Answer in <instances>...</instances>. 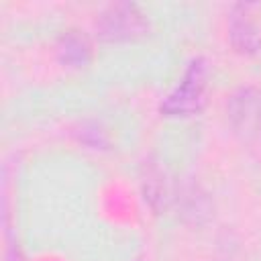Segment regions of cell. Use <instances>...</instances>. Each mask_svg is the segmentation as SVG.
I'll list each match as a JSON object with an SVG mask.
<instances>
[{
    "label": "cell",
    "instance_id": "obj_1",
    "mask_svg": "<svg viewBox=\"0 0 261 261\" xmlns=\"http://www.w3.org/2000/svg\"><path fill=\"white\" fill-rule=\"evenodd\" d=\"M210 84V65L204 57H194L186 71L181 82L161 100L159 110L165 116H192L198 114L206 104Z\"/></svg>",
    "mask_w": 261,
    "mask_h": 261
},
{
    "label": "cell",
    "instance_id": "obj_2",
    "mask_svg": "<svg viewBox=\"0 0 261 261\" xmlns=\"http://www.w3.org/2000/svg\"><path fill=\"white\" fill-rule=\"evenodd\" d=\"M96 33L106 43H126L149 33L145 12L133 2H114L96 18Z\"/></svg>",
    "mask_w": 261,
    "mask_h": 261
},
{
    "label": "cell",
    "instance_id": "obj_3",
    "mask_svg": "<svg viewBox=\"0 0 261 261\" xmlns=\"http://www.w3.org/2000/svg\"><path fill=\"white\" fill-rule=\"evenodd\" d=\"M228 122L243 143L261 149V94L255 88H241L228 102Z\"/></svg>",
    "mask_w": 261,
    "mask_h": 261
},
{
    "label": "cell",
    "instance_id": "obj_4",
    "mask_svg": "<svg viewBox=\"0 0 261 261\" xmlns=\"http://www.w3.org/2000/svg\"><path fill=\"white\" fill-rule=\"evenodd\" d=\"M228 39L239 53L251 55L261 51V0L232 6L228 16Z\"/></svg>",
    "mask_w": 261,
    "mask_h": 261
},
{
    "label": "cell",
    "instance_id": "obj_5",
    "mask_svg": "<svg viewBox=\"0 0 261 261\" xmlns=\"http://www.w3.org/2000/svg\"><path fill=\"white\" fill-rule=\"evenodd\" d=\"M55 55L61 65L80 69V67H86L92 59V43L82 31L69 29L59 35L55 43Z\"/></svg>",
    "mask_w": 261,
    "mask_h": 261
},
{
    "label": "cell",
    "instance_id": "obj_6",
    "mask_svg": "<svg viewBox=\"0 0 261 261\" xmlns=\"http://www.w3.org/2000/svg\"><path fill=\"white\" fill-rule=\"evenodd\" d=\"M8 261H22V259H20V257H18L14 251H10V253H8Z\"/></svg>",
    "mask_w": 261,
    "mask_h": 261
}]
</instances>
